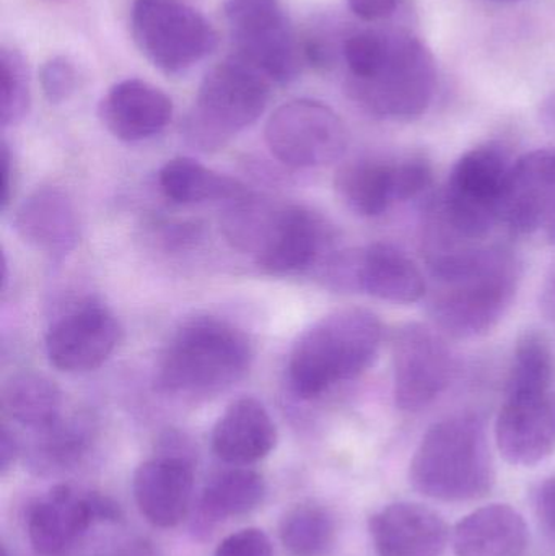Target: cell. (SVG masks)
I'll list each match as a JSON object with an SVG mask.
<instances>
[{
  "mask_svg": "<svg viewBox=\"0 0 555 556\" xmlns=\"http://www.w3.org/2000/svg\"><path fill=\"white\" fill-rule=\"evenodd\" d=\"M400 0H348L349 7L358 18L378 22L393 15Z\"/></svg>",
  "mask_w": 555,
  "mask_h": 556,
  "instance_id": "836d02e7",
  "label": "cell"
},
{
  "mask_svg": "<svg viewBox=\"0 0 555 556\" xmlns=\"http://www.w3.org/2000/svg\"><path fill=\"white\" fill-rule=\"evenodd\" d=\"M453 355L442 332L419 323L406 324L393 345L394 404L403 412H420L450 386Z\"/></svg>",
  "mask_w": 555,
  "mask_h": 556,
  "instance_id": "5bb4252c",
  "label": "cell"
},
{
  "mask_svg": "<svg viewBox=\"0 0 555 556\" xmlns=\"http://www.w3.org/2000/svg\"><path fill=\"white\" fill-rule=\"evenodd\" d=\"M194 466L185 454L147 460L134 473L133 492L140 515L160 529L181 525L191 508Z\"/></svg>",
  "mask_w": 555,
  "mask_h": 556,
  "instance_id": "ac0fdd59",
  "label": "cell"
},
{
  "mask_svg": "<svg viewBox=\"0 0 555 556\" xmlns=\"http://www.w3.org/2000/svg\"><path fill=\"white\" fill-rule=\"evenodd\" d=\"M540 306L544 317L555 327V263L541 288Z\"/></svg>",
  "mask_w": 555,
  "mask_h": 556,
  "instance_id": "8d00e7d4",
  "label": "cell"
},
{
  "mask_svg": "<svg viewBox=\"0 0 555 556\" xmlns=\"http://www.w3.org/2000/svg\"><path fill=\"white\" fill-rule=\"evenodd\" d=\"M303 59L313 67L326 68L332 64L335 58L328 45L312 38L303 42Z\"/></svg>",
  "mask_w": 555,
  "mask_h": 556,
  "instance_id": "d590c367",
  "label": "cell"
},
{
  "mask_svg": "<svg viewBox=\"0 0 555 556\" xmlns=\"http://www.w3.org/2000/svg\"><path fill=\"white\" fill-rule=\"evenodd\" d=\"M266 495V482L256 470L244 466L215 473L201 496V508L215 521L238 518L254 511Z\"/></svg>",
  "mask_w": 555,
  "mask_h": 556,
  "instance_id": "4316f807",
  "label": "cell"
},
{
  "mask_svg": "<svg viewBox=\"0 0 555 556\" xmlns=\"http://www.w3.org/2000/svg\"><path fill=\"white\" fill-rule=\"evenodd\" d=\"M163 194L179 205L204 202H234L248 194L238 179L220 175L188 156H176L163 165L159 173Z\"/></svg>",
  "mask_w": 555,
  "mask_h": 556,
  "instance_id": "d4e9b609",
  "label": "cell"
},
{
  "mask_svg": "<svg viewBox=\"0 0 555 556\" xmlns=\"http://www.w3.org/2000/svg\"><path fill=\"white\" fill-rule=\"evenodd\" d=\"M512 165L507 150L499 143L476 147L456 162L427 212L429 256L482 244L492 228L502 224Z\"/></svg>",
  "mask_w": 555,
  "mask_h": 556,
  "instance_id": "7a4b0ae2",
  "label": "cell"
},
{
  "mask_svg": "<svg viewBox=\"0 0 555 556\" xmlns=\"http://www.w3.org/2000/svg\"><path fill=\"white\" fill-rule=\"evenodd\" d=\"M409 480L417 492L439 502L484 498L495 469L481 418L459 414L432 425L411 460Z\"/></svg>",
  "mask_w": 555,
  "mask_h": 556,
  "instance_id": "277c9868",
  "label": "cell"
},
{
  "mask_svg": "<svg viewBox=\"0 0 555 556\" xmlns=\"http://www.w3.org/2000/svg\"><path fill=\"white\" fill-rule=\"evenodd\" d=\"M554 376L540 369H510L495 441L512 466L543 463L555 450Z\"/></svg>",
  "mask_w": 555,
  "mask_h": 556,
  "instance_id": "ba28073f",
  "label": "cell"
},
{
  "mask_svg": "<svg viewBox=\"0 0 555 556\" xmlns=\"http://www.w3.org/2000/svg\"><path fill=\"white\" fill-rule=\"evenodd\" d=\"M77 68L65 55H54L42 64L39 71V84L46 100L51 104H61L77 90Z\"/></svg>",
  "mask_w": 555,
  "mask_h": 556,
  "instance_id": "1f68e13d",
  "label": "cell"
},
{
  "mask_svg": "<svg viewBox=\"0 0 555 556\" xmlns=\"http://www.w3.org/2000/svg\"><path fill=\"white\" fill-rule=\"evenodd\" d=\"M277 428L267 408L257 399L235 401L224 412L214 431L212 450L231 466H250L273 453Z\"/></svg>",
  "mask_w": 555,
  "mask_h": 556,
  "instance_id": "603a6c76",
  "label": "cell"
},
{
  "mask_svg": "<svg viewBox=\"0 0 555 556\" xmlns=\"http://www.w3.org/2000/svg\"><path fill=\"white\" fill-rule=\"evenodd\" d=\"M173 116L168 94L139 78L119 81L100 103V119L116 139L140 142L162 132Z\"/></svg>",
  "mask_w": 555,
  "mask_h": 556,
  "instance_id": "44dd1931",
  "label": "cell"
},
{
  "mask_svg": "<svg viewBox=\"0 0 555 556\" xmlns=\"http://www.w3.org/2000/svg\"><path fill=\"white\" fill-rule=\"evenodd\" d=\"M270 539L261 529L250 528L228 535L214 556H273Z\"/></svg>",
  "mask_w": 555,
  "mask_h": 556,
  "instance_id": "d6a6232c",
  "label": "cell"
},
{
  "mask_svg": "<svg viewBox=\"0 0 555 556\" xmlns=\"http://www.w3.org/2000/svg\"><path fill=\"white\" fill-rule=\"evenodd\" d=\"M383 326L362 307L332 311L308 327L290 352L289 382L300 399H316L364 375L380 352Z\"/></svg>",
  "mask_w": 555,
  "mask_h": 556,
  "instance_id": "3957f363",
  "label": "cell"
},
{
  "mask_svg": "<svg viewBox=\"0 0 555 556\" xmlns=\"http://www.w3.org/2000/svg\"><path fill=\"white\" fill-rule=\"evenodd\" d=\"M251 359L250 340L238 327L217 317H195L166 345L156 384L175 395L217 394L244 378Z\"/></svg>",
  "mask_w": 555,
  "mask_h": 556,
  "instance_id": "5b68a950",
  "label": "cell"
},
{
  "mask_svg": "<svg viewBox=\"0 0 555 556\" xmlns=\"http://www.w3.org/2000/svg\"><path fill=\"white\" fill-rule=\"evenodd\" d=\"M437 68L430 49L409 31H388L380 71L365 81H349L351 97L374 116L413 121L426 114L436 94Z\"/></svg>",
  "mask_w": 555,
  "mask_h": 556,
  "instance_id": "52a82bcc",
  "label": "cell"
},
{
  "mask_svg": "<svg viewBox=\"0 0 555 556\" xmlns=\"http://www.w3.org/2000/svg\"><path fill=\"white\" fill-rule=\"evenodd\" d=\"M499 2H512V0H499Z\"/></svg>",
  "mask_w": 555,
  "mask_h": 556,
  "instance_id": "b9f144b4",
  "label": "cell"
},
{
  "mask_svg": "<svg viewBox=\"0 0 555 556\" xmlns=\"http://www.w3.org/2000/svg\"><path fill=\"white\" fill-rule=\"evenodd\" d=\"M388 51V31H358L345 39L342 54L351 80L365 81L380 71Z\"/></svg>",
  "mask_w": 555,
  "mask_h": 556,
  "instance_id": "4dcf8cb0",
  "label": "cell"
},
{
  "mask_svg": "<svg viewBox=\"0 0 555 556\" xmlns=\"http://www.w3.org/2000/svg\"><path fill=\"white\" fill-rule=\"evenodd\" d=\"M452 547L455 556H524L528 526L512 506H484L453 528Z\"/></svg>",
  "mask_w": 555,
  "mask_h": 556,
  "instance_id": "cb8c5ba5",
  "label": "cell"
},
{
  "mask_svg": "<svg viewBox=\"0 0 555 556\" xmlns=\"http://www.w3.org/2000/svg\"><path fill=\"white\" fill-rule=\"evenodd\" d=\"M31 104L28 65L16 49L0 51V121L3 127L25 119Z\"/></svg>",
  "mask_w": 555,
  "mask_h": 556,
  "instance_id": "f546056e",
  "label": "cell"
},
{
  "mask_svg": "<svg viewBox=\"0 0 555 556\" xmlns=\"http://www.w3.org/2000/svg\"><path fill=\"white\" fill-rule=\"evenodd\" d=\"M537 509L541 522L555 541V477L547 479L538 490Z\"/></svg>",
  "mask_w": 555,
  "mask_h": 556,
  "instance_id": "e575fe53",
  "label": "cell"
},
{
  "mask_svg": "<svg viewBox=\"0 0 555 556\" xmlns=\"http://www.w3.org/2000/svg\"><path fill=\"white\" fill-rule=\"evenodd\" d=\"M119 337L114 314L103 304L88 300L52 324L46 337V353L59 371H91L110 358Z\"/></svg>",
  "mask_w": 555,
  "mask_h": 556,
  "instance_id": "9a60e30c",
  "label": "cell"
},
{
  "mask_svg": "<svg viewBox=\"0 0 555 556\" xmlns=\"http://www.w3.org/2000/svg\"><path fill=\"white\" fill-rule=\"evenodd\" d=\"M16 456H18V443H16L15 437L3 427L2 438H0V470L3 476L13 466Z\"/></svg>",
  "mask_w": 555,
  "mask_h": 556,
  "instance_id": "74e56055",
  "label": "cell"
},
{
  "mask_svg": "<svg viewBox=\"0 0 555 556\" xmlns=\"http://www.w3.org/2000/svg\"><path fill=\"white\" fill-rule=\"evenodd\" d=\"M98 525L93 498L58 485L33 503L26 516L29 544L36 554L58 556L67 551L91 526Z\"/></svg>",
  "mask_w": 555,
  "mask_h": 556,
  "instance_id": "7402d4cb",
  "label": "cell"
},
{
  "mask_svg": "<svg viewBox=\"0 0 555 556\" xmlns=\"http://www.w3.org/2000/svg\"><path fill=\"white\" fill-rule=\"evenodd\" d=\"M13 227L26 244L54 260L72 253L80 238L74 202L52 186L36 189L18 205Z\"/></svg>",
  "mask_w": 555,
  "mask_h": 556,
  "instance_id": "ffe728a7",
  "label": "cell"
},
{
  "mask_svg": "<svg viewBox=\"0 0 555 556\" xmlns=\"http://www.w3.org/2000/svg\"><path fill=\"white\" fill-rule=\"evenodd\" d=\"M227 18L238 61L263 75L269 84H289L300 74L303 45L276 0H228Z\"/></svg>",
  "mask_w": 555,
  "mask_h": 556,
  "instance_id": "30bf717a",
  "label": "cell"
},
{
  "mask_svg": "<svg viewBox=\"0 0 555 556\" xmlns=\"http://www.w3.org/2000/svg\"><path fill=\"white\" fill-rule=\"evenodd\" d=\"M279 534L292 556H325L335 545V518L323 506L299 505L283 516Z\"/></svg>",
  "mask_w": 555,
  "mask_h": 556,
  "instance_id": "83f0119b",
  "label": "cell"
},
{
  "mask_svg": "<svg viewBox=\"0 0 555 556\" xmlns=\"http://www.w3.org/2000/svg\"><path fill=\"white\" fill-rule=\"evenodd\" d=\"M429 313L440 332L475 339L491 332L510 309L521 266L514 251L475 244L429 256Z\"/></svg>",
  "mask_w": 555,
  "mask_h": 556,
  "instance_id": "6da1fadb",
  "label": "cell"
},
{
  "mask_svg": "<svg viewBox=\"0 0 555 556\" xmlns=\"http://www.w3.org/2000/svg\"><path fill=\"white\" fill-rule=\"evenodd\" d=\"M238 2H266V0H238Z\"/></svg>",
  "mask_w": 555,
  "mask_h": 556,
  "instance_id": "60d3db41",
  "label": "cell"
},
{
  "mask_svg": "<svg viewBox=\"0 0 555 556\" xmlns=\"http://www.w3.org/2000/svg\"><path fill=\"white\" fill-rule=\"evenodd\" d=\"M502 224L517 235L543 233L555 244V149L534 150L512 165Z\"/></svg>",
  "mask_w": 555,
  "mask_h": 556,
  "instance_id": "e0dca14e",
  "label": "cell"
},
{
  "mask_svg": "<svg viewBox=\"0 0 555 556\" xmlns=\"http://www.w3.org/2000/svg\"><path fill=\"white\" fill-rule=\"evenodd\" d=\"M130 28L139 51L166 74L185 72L217 46L211 23L181 0H136Z\"/></svg>",
  "mask_w": 555,
  "mask_h": 556,
  "instance_id": "9c48e42d",
  "label": "cell"
},
{
  "mask_svg": "<svg viewBox=\"0 0 555 556\" xmlns=\"http://www.w3.org/2000/svg\"><path fill=\"white\" fill-rule=\"evenodd\" d=\"M331 231L326 222L308 208H277L254 257L261 270L270 276H295L326 263Z\"/></svg>",
  "mask_w": 555,
  "mask_h": 556,
  "instance_id": "2e32d148",
  "label": "cell"
},
{
  "mask_svg": "<svg viewBox=\"0 0 555 556\" xmlns=\"http://www.w3.org/2000/svg\"><path fill=\"white\" fill-rule=\"evenodd\" d=\"M12 156H10L9 147L2 143V208L5 211L10 202V192H12Z\"/></svg>",
  "mask_w": 555,
  "mask_h": 556,
  "instance_id": "f35d334b",
  "label": "cell"
},
{
  "mask_svg": "<svg viewBox=\"0 0 555 556\" xmlns=\"http://www.w3.org/2000/svg\"><path fill=\"white\" fill-rule=\"evenodd\" d=\"M264 136L273 155L292 168L331 165L344 155L349 142L341 117L315 100H293L277 108Z\"/></svg>",
  "mask_w": 555,
  "mask_h": 556,
  "instance_id": "8fae6325",
  "label": "cell"
},
{
  "mask_svg": "<svg viewBox=\"0 0 555 556\" xmlns=\"http://www.w3.org/2000/svg\"><path fill=\"white\" fill-rule=\"evenodd\" d=\"M323 277L335 290L365 293L390 303H416L427 294L422 270L390 243L331 254L323 266Z\"/></svg>",
  "mask_w": 555,
  "mask_h": 556,
  "instance_id": "7c38bea8",
  "label": "cell"
},
{
  "mask_svg": "<svg viewBox=\"0 0 555 556\" xmlns=\"http://www.w3.org/2000/svg\"><path fill=\"white\" fill-rule=\"evenodd\" d=\"M38 440L33 447V460L41 469H64L77 463L91 440L88 418L72 417L55 421L46 430L36 431Z\"/></svg>",
  "mask_w": 555,
  "mask_h": 556,
  "instance_id": "f1b7e54d",
  "label": "cell"
},
{
  "mask_svg": "<svg viewBox=\"0 0 555 556\" xmlns=\"http://www.w3.org/2000/svg\"><path fill=\"white\" fill-rule=\"evenodd\" d=\"M432 179V166L424 159L401 162L367 159L341 166L335 186L349 211L374 218L387 214L393 205L420 198Z\"/></svg>",
  "mask_w": 555,
  "mask_h": 556,
  "instance_id": "4fadbf2b",
  "label": "cell"
},
{
  "mask_svg": "<svg viewBox=\"0 0 555 556\" xmlns=\"http://www.w3.org/2000/svg\"><path fill=\"white\" fill-rule=\"evenodd\" d=\"M2 407L16 424L41 431L61 420L62 394L48 376L16 372L3 384Z\"/></svg>",
  "mask_w": 555,
  "mask_h": 556,
  "instance_id": "484cf974",
  "label": "cell"
},
{
  "mask_svg": "<svg viewBox=\"0 0 555 556\" xmlns=\"http://www.w3.org/2000/svg\"><path fill=\"white\" fill-rule=\"evenodd\" d=\"M540 123L547 132L555 134V93L550 94L541 104Z\"/></svg>",
  "mask_w": 555,
  "mask_h": 556,
  "instance_id": "ab89813d",
  "label": "cell"
},
{
  "mask_svg": "<svg viewBox=\"0 0 555 556\" xmlns=\"http://www.w3.org/2000/svg\"><path fill=\"white\" fill-rule=\"evenodd\" d=\"M378 556H442L452 542L445 519L417 503H393L370 518Z\"/></svg>",
  "mask_w": 555,
  "mask_h": 556,
  "instance_id": "d6986e66",
  "label": "cell"
},
{
  "mask_svg": "<svg viewBox=\"0 0 555 556\" xmlns=\"http://www.w3.org/2000/svg\"><path fill=\"white\" fill-rule=\"evenodd\" d=\"M270 85L237 58L215 65L201 81L194 106L182 124L186 140L202 152L224 149L260 119L269 101Z\"/></svg>",
  "mask_w": 555,
  "mask_h": 556,
  "instance_id": "8992f818",
  "label": "cell"
}]
</instances>
